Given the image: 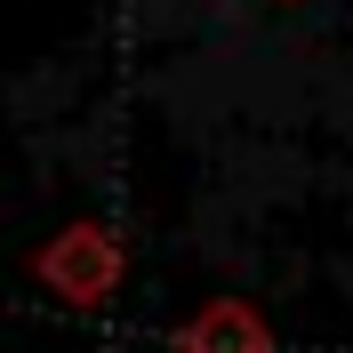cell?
<instances>
[{
  "label": "cell",
  "mask_w": 353,
  "mask_h": 353,
  "mask_svg": "<svg viewBox=\"0 0 353 353\" xmlns=\"http://www.w3.org/2000/svg\"><path fill=\"white\" fill-rule=\"evenodd\" d=\"M32 281H41L57 305H81V313L112 305V289H121V233L97 225V217L57 225V233L32 249Z\"/></svg>",
  "instance_id": "6da1fadb"
},
{
  "label": "cell",
  "mask_w": 353,
  "mask_h": 353,
  "mask_svg": "<svg viewBox=\"0 0 353 353\" xmlns=\"http://www.w3.org/2000/svg\"><path fill=\"white\" fill-rule=\"evenodd\" d=\"M169 353H273V330H265V313L249 297H209L176 321Z\"/></svg>",
  "instance_id": "7a4b0ae2"
}]
</instances>
